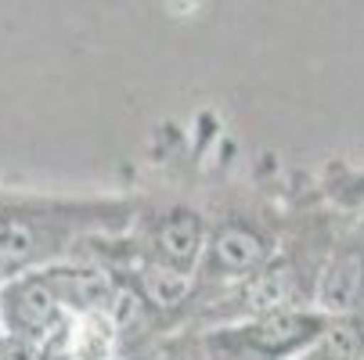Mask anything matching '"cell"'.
<instances>
[{
  "instance_id": "obj_1",
  "label": "cell",
  "mask_w": 364,
  "mask_h": 360,
  "mask_svg": "<svg viewBox=\"0 0 364 360\" xmlns=\"http://www.w3.org/2000/svg\"><path fill=\"white\" fill-rule=\"evenodd\" d=\"M134 224L130 202H62L0 195V281L73 260L76 249L97 234H123Z\"/></svg>"
},
{
  "instance_id": "obj_2",
  "label": "cell",
  "mask_w": 364,
  "mask_h": 360,
  "mask_svg": "<svg viewBox=\"0 0 364 360\" xmlns=\"http://www.w3.org/2000/svg\"><path fill=\"white\" fill-rule=\"evenodd\" d=\"M328 324V314L314 306H289V310L242 317L235 324H220L205 332L202 356L205 360H299L310 342Z\"/></svg>"
},
{
  "instance_id": "obj_3",
  "label": "cell",
  "mask_w": 364,
  "mask_h": 360,
  "mask_svg": "<svg viewBox=\"0 0 364 360\" xmlns=\"http://www.w3.org/2000/svg\"><path fill=\"white\" fill-rule=\"evenodd\" d=\"M274 256V241L252 220L228 217L210 227L195 267V285H242Z\"/></svg>"
},
{
  "instance_id": "obj_4",
  "label": "cell",
  "mask_w": 364,
  "mask_h": 360,
  "mask_svg": "<svg viewBox=\"0 0 364 360\" xmlns=\"http://www.w3.org/2000/svg\"><path fill=\"white\" fill-rule=\"evenodd\" d=\"M65 321L69 314L50 278L43 274V267L0 281V324H4V332L26 335L43 346L47 339H55L65 328Z\"/></svg>"
},
{
  "instance_id": "obj_5",
  "label": "cell",
  "mask_w": 364,
  "mask_h": 360,
  "mask_svg": "<svg viewBox=\"0 0 364 360\" xmlns=\"http://www.w3.org/2000/svg\"><path fill=\"white\" fill-rule=\"evenodd\" d=\"M314 310L339 317V314H364V227H353L339 238L314 281Z\"/></svg>"
},
{
  "instance_id": "obj_6",
  "label": "cell",
  "mask_w": 364,
  "mask_h": 360,
  "mask_svg": "<svg viewBox=\"0 0 364 360\" xmlns=\"http://www.w3.org/2000/svg\"><path fill=\"white\" fill-rule=\"evenodd\" d=\"M205 234H210V224H205V217L198 209L173 205V209H166L163 217H155V224L148 227V238L141 245V260L170 267V271L195 274Z\"/></svg>"
},
{
  "instance_id": "obj_7",
  "label": "cell",
  "mask_w": 364,
  "mask_h": 360,
  "mask_svg": "<svg viewBox=\"0 0 364 360\" xmlns=\"http://www.w3.org/2000/svg\"><path fill=\"white\" fill-rule=\"evenodd\" d=\"M299 271L285 256H271L256 274H249L238 285V302H242V317H259V314H274L299 306Z\"/></svg>"
},
{
  "instance_id": "obj_8",
  "label": "cell",
  "mask_w": 364,
  "mask_h": 360,
  "mask_svg": "<svg viewBox=\"0 0 364 360\" xmlns=\"http://www.w3.org/2000/svg\"><path fill=\"white\" fill-rule=\"evenodd\" d=\"M55 339L69 360H116L119 324L112 310H83L73 314Z\"/></svg>"
},
{
  "instance_id": "obj_9",
  "label": "cell",
  "mask_w": 364,
  "mask_h": 360,
  "mask_svg": "<svg viewBox=\"0 0 364 360\" xmlns=\"http://www.w3.org/2000/svg\"><path fill=\"white\" fill-rule=\"evenodd\" d=\"M127 288L148 306L151 314H170L181 310V306L195 295V274L184 271H170L159 263H148L141 260L134 271H127Z\"/></svg>"
},
{
  "instance_id": "obj_10",
  "label": "cell",
  "mask_w": 364,
  "mask_h": 360,
  "mask_svg": "<svg viewBox=\"0 0 364 360\" xmlns=\"http://www.w3.org/2000/svg\"><path fill=\"white\" fill-rule=\"evenodd\" d=\"M364 356V314L328 317L321 335L299 360H360Z\"/></svg>"
},
{
  "instance_id": "obj_11",
  "label": "cell",
  "mask_w": 364,
  "mask_h": 360,
  "mask_svg": "<svg viewBox=\"0 0 364 360\" xmlns=\"http://www.w3.org/2000/svg\"><path fill=\"white\" fill-rule=\"evenodd\" d=\"M0 360H40V342L15 332H0Z\"/></svg>"
},
{
  "instance_id": "obj_12",
  "label": "cell",
  "mask_w": 364,
  "mask_h": 360,
  "mask_svg": "<svg viewBox=\"0 0 364 360\" xmlns=\"http://www.w3.org/2000/svg\"><path fill=\"white\" fill-rule=\"evenodd\" d=\"M0 332H4V324H0Z\"/></svg>"
},
{
  "instance_id": "obj_13",
  "label": "cell",
  "mask_w": 364,
  "mask_h": 360,
  "mask_svg": "<svg viewBox=\"0 0 364 360\" xmlns=\"http://www.w3.org/2000/svg\"><path fill=\"white\" fill-rule=\"evenodd\" d=\"M360 360H364V356H360Z\"/></svg>"
}]
</instances>
